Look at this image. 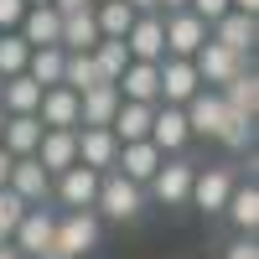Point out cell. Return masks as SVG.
Listing matches in <instances>:
<instances>
[{"instance_id":"9a60e30c","label":"cell","mask_w":259,"mask_h":259,"mask_svg":"<svg viewBox=\"0 0 259 259\" xmlns=\"http://www.w3.org/2000/svg\"><path fill=\"white\" fill-rule=\"evenodd\" d=\"M31 156L41 161L47 177H62L68 166H78V135H73V130H41V140H36Z\"/></svg>"},{"instance_id":"cb8c5ba5","label":"cell","mask_w":259,"mask_h":259,"mask_svg":"<svg viewBox=\"0 0 259 259\" xmlns=\"http://www.w3.org/2000/svg\"><path fill=\"white\" fill-rule=\"evenodd\" d=\"M150 114H156V104H130V99H119V109H114V119H109L114 140H119V145L145 140V135H150Z\"/></svg>"},{"instance_id":"7c38bea8","label":"cell","mask_w":259,"mask_h":259,"mask_svg":"<svg viewBox=\"0 0 259 259\" xmlns=\"http://www.w3.org/2000/svg\"><path fill=\"white\" fill-rule=\"evenodd\" d=\"M78 166L89 171H114V156H119V140L109 124H78Z\"/></svg>"},{"instance_id":"2e32d148","label":"cell","mask_w":259,"mask_h":259,"mask_svg":"<svg viewBox=\"0 0 259 259\" xmlns=\"http://www.w3.org/2000/svg\"><path fill=\"white\" fill-rule=\"evenodd\" d=\"M161 104H187L192 94L202 89L197 68H192V57H161Z\"/></svg>"},{"instance_id":"74e56055","label":"cell","mask_w":259,"mask_h":259,"mask_svg":"<svg viewBox=\"0 0 259 259\" xmlns=\"http://www.w3.org/2000/svg\"><path fill=\"white\" fill-rule=\"evenodd\" d=\"M11 166H16V156H11V150H6V145H0V187H6V182H11Z\"/></svg>"},{"instance_id":"f546056e","label":"cell","mask_w":259,"mask_h":259,"mask_svg":"<svg viewBox=\"0 0 259 259\" xmlns=\"http://www.w3.org/2000/svg\"><path fill=\"white\" fill-rule=\"evenodd\" d=\"M94 62H99L104 83H119V73L130 68V47H124V36H99V47H94Z\"/></svg>"},{"instance_id":"bcb514c9","label":"cell","mask_w":259,"mask_h":259,"mask_svg":"<svg viewBox=\"0 0 259 259\" xmlns=\"http://www.w3.org/2000/svg\"><path fill=\"white\" fill-rule=\"evenodd\" d=\"M0 124H6V109H0Z\"/></svg>"},{"instance_id":"4fadbf2b","label":"cell","mask_w":259,"mask_h":259,"mask_svg":"<svg viewBox=\"0 0 259 259\" xmlns=\"http://www.w3.org/2000/svg\"><path fill=\"white\" fill-rule=\"evenodd\" d=\"M207 36L218 41V47H228V52H239V57H249L254 52V41H259V16H244V11H228V16H218L207 26Z\"/></svg>"},{"instance_id":"836d02e7","label":"cell","mask_w":259,"mask_h":259,"mask_svg":"<svg viewBox=\"0 0 259 259\" xmlns=\"http://www.w3.org/2000/svg\"><path fill=\"white\" fill-rule=\"evenodd\" d=\"M249 140H254V119H239V114H228V124H223L218 145H228V150H249Z\"/></svg>"},{"instance_id":"7dc6e473","label":"cell","mask_w":259,"mask_h":259,"mask_svg":"<svg viewBox=\"0 0 259 259\" xmlns=\"http://www.w3.org/2000/svg\"><path fill=\"white\" fill-rule=\"evenodd\" d=\"M94 6H99V0H94Z\"/></svg>"},{"instance_id":"e575fe53","label":"cell","mask_w":259,"mask_h":259,"mask_svg":"<svg viewBox=\"0 0 259 259\" xmlns=\"http://www.w3.org/2000/svg\"><path fill=\"white\" fill-rule=\"evenodd\" d=\"M223 259H259V244H254V233H233V239L223 244Z\"/></svg>"},{"instance_id":"4dcf8cb0","label":"cell","mask_w":259,"mask_h":259,"mask_svg":"<svg viewBox=\"0 0 259 259\" xmlns=\"http://www.w3.org/2000/svg\"><path fill=\"white\" fill-rule=\"evenodd\" d=\"M94 21H99V36H124L130 21H135V11H130V0H99Z\"/></svg>"},{"instance_id":"d6986e66","label":"cell","mask_w":259,"mask_h":259,"mask_svg":"<svg viewBox=\"0 0 259 259\" xmlns=\"http://www.w3.org/2000/svg\"><path fill=\"white\" fill-rule=\"evenodd\" d=\"M114 89L130 104H161V68H156V62H130Z\"/></svg>"},{"instance_id":"603a6c76","label":"cell","mask_w":259,"mask_h":259,"mask_svg":"<svg viewBox=\"0 0 259 259\" xmlns=\"http://www.w3.org/2000/svg\"><path fill=\"white\" fill-rule=\"evenodd\" d=\"M223 104H228V114H239V119H259V73L244 68L239 78H228L223 83Z\"/></svg>"},{"instance_id":"44dd1931","label":"cell","mask_w":259,"mask_h":259,"mask_svg":"<svg viewBox=\"0 0 259 259\" xmlns=\"http://www.w3.org/2000/svg\"><path fill=\"white\" fill-rule=\"evenodd\" d=\"M223 218L233 223V233H254L259 228V187L254 182H233L228 202H223Z\"/></svg>"},{"instance_id":"277c9868","label":"cell","mask_w":259,"mask_h":259,"mask_svg":"<svg viewBox=\"0 0 259 259\" xmlns=\"http://www.w3.org/2000/svg\"><path fill=\"white\" fill-rule=\"evenodd\" d=\"M52 233H57V207H26L16 233H11V249L21 259H41L52 249Z\"/></svg>"},{"instance_id":"ba28073f","label":"cell","mask_w":259,"mask_h":259,"mask_svg":"<svg viewBox=\"0 0 259 259\" xmlns=\"http://www.w3.org/2000/svg\"><path fill=\"white\" fill-rule=\"evenodd\" d=\"M192 68H197V78H202V89H223L228 78H239L244 68H249V57H239V52H228V47H218V41H202L197 47V57H192Z\"/></svg>"},{"instance_id":"484cf974","label":"cell","mask_w":259,"mask_h":259,"mask_svg":"<svg viewBox=\"0 0 259 259\" xmlns=\"http://www.w3.org/2000/svg\"><path fill=\"white\" fill-rule=\"evenodd\" d=\"M41 140V119L36 114H6V124H0V145L11 150V156H31Z\"/></svg>"},{"instance_id":"9c48e42d","label":"cell","mask_w":259,"mask_h":259,"mask_svg":"<svg viewBox=\"0 0 259 259\" xmlns=\"http://www.w3.org/2000/svg\"><path fill=\"white\" fill-rule=\"evenodd\" d=\"M150 145L161 150V156H182L187 140H192V130H187V114H182V104H156V114H150Z\"/></svg>"},{"instance_id":"d590c367","label":"cell","mask_w":259,"mask_h":259,"mask_svg":"<svg viewBox=\"0 0 259 259\" xmlns=\"http://www.w3.org/2000/svg\"><path fill=\"white\" fill-rule=\"evenodd\" d=\"M187 11H192V16H202L207 26H212V21H218V16H228L233 6H228V0H187Z\"/></svg>"},{"instance_id":"1f68e13d","label":"cell","mask_w":259,"mask_h":259,"mask_svg":"<svg viewBox=\"0 0 259 259\" xmlns=\"http://www.w3.org/2000/svg\"><path fill=\"white\" fill-rule=\"evenodd\" d=\"M26 57H31V47L21 41V31H0V78L26 73Z\"/></svg>"},{"instance_id":"7a4b0ae2","label":"cell","mask_w":259,"mask_h":259,"mask_svg":"<svg viewBox=\"0 0 259 259\" xmlns=\"http://www.w3.org/2000/svg\"><path fill=\"white\" fill-rule=\"evenodd\" d=\"M104 239V223L94 207H62L57 212V233H52V249H62L68 259H89Z\"/></svg>"},{"instance_id":"8d00e7d4","label":"cell","mask_w":259,"mask_h":259,"mask_svg":"<svg viewBox=\"0 0 259 259\" xmlns=\"http://www.w3.org/2000/svg\"><path fill=\"white\" fill-rule=\"evenodd\" d=\"M21 11H26V0H0V31H16Z\"/></svg>"},{"instance_id":"52a82bcc","label":"cell","mask_w":259,"mask_h":259,"mask_svg":"<svg viewBox=\"0 0 259 259\" xmlns=\"http://www.w3.org/2000/svg\"><path fill=\"white\" fill-rule=\"evenodd\" d=\"M233 166H197V177H192V197H187V207H197V212H207V218H218L223 212V202H228V192H233Z\"/></svg>"},{"instance_id":"30bf717a","label":"cell","mask_w":259,"mask_h":259,"mask_svg":"<svg viewBox=\"0 0 259 259\" xmlns=\"http://www.w3.org/2000/svg\"><path fill=\"white\" fill-rule=\"evenodd\" d=\"M124 47H130V62H161L166 57V36H161V11H135L124 31Z\"/></svg>"},{"instance_id":"f6af8a7d","label":"cell","mask_w":259,"mask_h":259,"mask_svg":"<svg viewBox=\"0 0 259 259\" xmlns=\"http://www.w3.org/2000/svg\"><path fill=\"white\" fill-rule=\"evenodd\" d=\"M26 6H52V0H26Z\"/></svg>"},{"instance_id":"7bdbcfd3","label":"cell","mask_w":259,"mask_h":259,"mask_svg":"<svg viewBox=\"0 0 259 259\" xmlns=\"http://www.w3.org/2000/svg\"><path fill=\"white\" fill-rule=\"evenodd\" d=\"M0 259H21V254H16V249H11V244H0Z\"/></svg>"},{"instance_id":"60d3db41","label":"cell","mask_w":259,"mask_h":259,"mask_svg":"<svg viewBox=\"0 0 259 259\" xmlns=\"http://www.w3.org/2000/svg\"><path fill=\"white\" fill-rule=\"evenodd\" d=\"M156 11L166 16V11H187V0H156Z\"/></svg>"},{"instance_id":"83f0119b","label":"cell","mask_w":259,"mask_h":259,"mask_svg":"<svg viewBox=\"0 0 259 259\" xmlns=\"http://www.w3.org/2000/svg\"><path fill=\"white\" fill-rule=\"evenodd\" d=\"M99 83H104V73H99L94 52H68L62 57V89L83 94V89H99Z\"/></svg>"},{"instance_id":"b9f144b4","label":"cell","mask_w":259,"mask_h":259,"mask_svg":"<svg viewBox=\"0 0 259 259\" xmlns=\"http://www.w3.org/2000/svg\"><path fill=\"white\" fill-rule=\"evenodd\" d=\"M130 11H156V0H130Z\"/></svg>"},{"instance_id":"8fae6325","label":"cell","mask_w":259,"mask_h":259,"mask_svg":"<svg viewBox=\"0 0 259 259\" xmlns=\"http://www.w3.org/2000/svg\"><path fill=\"white\" fill-rule=\"evenodd\" d=\"M6 187H11L26 207H52V177L41 171V161H36V156H16L11 182H6Z\"/></svg>"},{"instance_id":"f1b7e54d","label":"cell","mask_w":259,"mask_h":259,"mask_svg":"<svg viewBox=\"0 0 259 259\" xmlns=\"http://www.w3.org/2000/svg\"><path fill=\"white\" fill-rule=\"evenodd\" d=\"M62 47H31V57H26V78L31 83H41V89H52V83H62Z\"/></svg>"},{"instance_id":"8992f818","label":"cell","mask_w":259,"mask_h":259,"mask_svg":"<svg viewBox=\"0 0 259 259\" xmlns=\"http://www.w3.org/2000/svg\"><path fill=\"white\" fill-rule=\"evenodd\" d=\"M182 114H187V130H192V135L218 140V135H223V124H228V104H223L218 89H197V94L182 104Z\"/></svg>"},{"instance_id":"4316f807","label":"cell","mask_w":259,"mask_h":259,"mask_svg":"<svg viewBox=\"0 0 259 259\" xmlns=\"http://www.w3.org/2000/svg\"><path fill=\"white\" fill-rule=\"evenodd\" d=\"M36 99H41V83H31L26 73L0 78V109L6 114H36Z\"/></svg>"},{"instance_id":"7402d4cb","label":"cell","mask_w":259,"mask_h":259,"mask_svg":"<svg viewBox=\"0 0 259 259\" xmlns=\"http://www.w3.org/2000/svg\"><path fill=\"white\" fill-rule=\"evenodd\" d=\"M62 52H94L99 47V21H94V6L83 11H68L62 16V36H57Z\"/></svg>"},{"instance_id":"5bb4252c","label":"cell","mask_w":259,"mask_h":259,"mask_svg":"<svg viewBox=\"0 0 259 259\" xmlns=\"http://www.w3.org/2000/svg\"><path fill=\"white\" fill-rule=\"evenodd\" d=\"M94 197H99V171L68 166L62 177H52V202L57 207H94Z\"/></svg>"},{"instance_id":"ac0fdd59","label":"cell","mask_w":259,"mask_h":259,"mask_svg":"<svg viewBox=\"0 0 259 259\" xmlns=\"http://www.w3.org/2000/svg\"><path fill=\"white\" fill-rule=\"evenodd\" d=\"M161 161H166V156H161V150L150 145V140H130V145H119V156H114V171H119V177H130L135 187H145V182L161 171Z\"/></svg>"},{"instance_id":"d6a6232c","label":"cell","mask_w":259,"mask_h":259,"mask_svg":"<svg viewBox=\"0 0 259 259\" xmlns=\"http://www.w3.org/2000/svg\"><path fill=\"white\" fill-rule=\"evenodd\" d=\"M21 212H26V202H21L11 187H0V244H11V233H16V223H21Z\"/></svg>"},{"instance_id":"e0dca14e","label":"cell","mask_w":259,"mask_h":259,"mask_svg":"<svg viewBox=\"0 0 259 259\" xmlns=\"http://www.w3.org/2000/svg\"><path fill=\"white\" fill-rule=\"evenodd\" d=\"M36 119H41V130H78V94L62 89V83L41 89V99H36Z\"/></svg>"},{"instance_id":"f35d334b","label":"cell","mask_w":259,"mask_h":259,"mask_svg":"<svg viewBox=\"0 0 259 259\" xmlns=\"http://www.w3.org/2000/svg\"><path fill=\"white\" fill-rule=\"evenodd\" d=\"M83 6H94V0H52V11H62V16H68V11H83Z\"/></svg>"},{"instance_id":"6da1fadb","label":"cell","mask_w":259,"mask_h":259,"mask_svg":"<svg viewBox=\"0 0 259 259\" xmlns=\"http://www.w3.org/2000/svg\"><path fill=\"white\" fill-rule=\"evenodd\" d=\"M99 223H135L145 212V187H135L119 171H99V197H94Z\"/></svg>"},{"instance_id":"ab89813d","label":"cell","mask_w":259,"mask_h":259,"mask_svg":"<svg viewBox=\"0 0 259 259\" xmlns=\"http://www.w3.org/2000/svg\"><path fill=\"white\" fill-rule=\"evenodd\" d=\"M233 11H244V16H259V0H228Z\"/></svg>"},{"instance_id":"d4e9b609","label":"cell","mask_w":259,"mask_h":259,"mask_svg":"<svg viewBox=\"0 0 259 259\" xmlns=\"http://www.w3.org/2000/svg\"><path fill=\"white\" fill-rule=\"evenodd\" d=\"M114 109H119V89L114 83H99V89L78 94V124H109Z\"/></svg>"},{"instance_id":"3957f363","label":"cell","mask_w":259,"mask_h":259,"mask_svg":"<svg viewBox=\"0 0 259 259\" xmlns=\"http://www.w3.org/2000/svg\"><path fill=\"white\" fill-rule=\"evenodd\" d=\"M192 177H197V166H192L187 156H166L161 171L145 182V202H156V207H187Z\"/></svg>"},{"instance_id":"5b68a950","label":"cell","mask_w":259,"mask_h":259,"mask_svg":"<svg viewBox=\"0 0 259 259\" xmlns=\"http://www.w3.org/2000/svg\"><path fill=\"white\" fill-rule=\"evenodd\" d=\"M161 36H166V57H197V47L207 41V21L192 11H166Z\"/></svg>"},{"instance_id":"ee69618b","label":"cell","mask_w":259,"mask_h":259,"mask_svg":"<svg viewBox=\"0 0 259 259\" xmlns=\"http://www.w3.org/2000/svg\"><path fill=\"white\" fill-rule=\"evenodd\" d=\"M41 259H68V254H62V249H47V254H41Z\"/></svg>"},{"instance_id":"ffe728a7","label":"cell","mask_w":259,"mask_h":259,"mask_svg":"<svg viewBox=\"0 0 259 259\" xmlns=\"http://www.w3.org/2000/svg\"><path fill=\"white\" fill-rule=\"evenodd\" d=\"M16 31H21L26 47H57V36H62V11H52V6H26Z\"/></svg>"}]
</instances>
